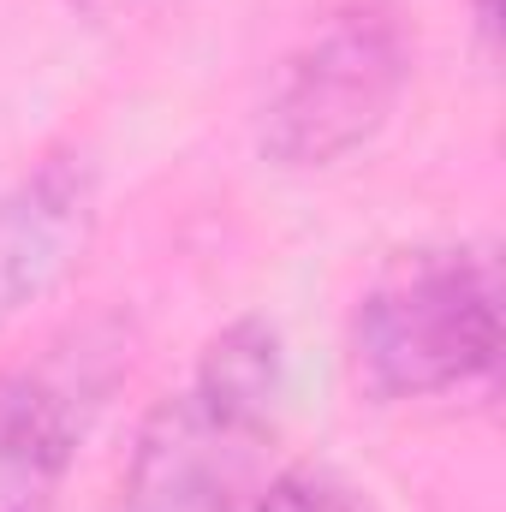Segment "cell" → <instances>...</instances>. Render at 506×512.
<instances>
[{
	"label": "cell",
	"mask_w": 506,
	"mask_h": 512,
	"mask_svg": "<svg viewBox=\"0 0 506 512\" xmlns=\"http://www.w3.org/2000/svg\"><path fill=\"white\" fill-rule=\"evenodd\" d=\"M256 512H376V507L364 501L358 483H346L328 465H286L256 495Z\"/></svg>",
	"instance_id": "8992f818"
},
{
	"label": "cell",
	"mask_w": 506,
	"mask_h": 512,
	"mask_svg": "<svg viewBox=\"0 0 506 512\" xmlns=\"http://www.w3.org/2000/svg\"><path fill=\"white\" fill-rule=\"evenodd\" d=\"M465 6H471V30H477L483 60H495V48H501V0H465Z\"/></svg>",
	"instance_id": "52a82bcc"
},
{
	"label": "cell",
	"mask_w": 506,
	"mask_h": 512,
	"mask_svg": "<svg viewBox=\"0 0 506 512\" xmlns=\"http://www.w3.org/2000/svg\"><path fill=\"white\" fill-rule=\"evenodd\" d=\"M96 227L102 173L78 143L48 149L0 191V334L84 268Z\"/></svg>",
	"instance_id": "5b68a950"
},
{
	"label": "cell",
	"mask_w": 506,
	"mask_h": 512,
	"mask_svg": "<svg viewBox=\"0 0 506 512\" xmlns=\"http://www.w3.org/2000/svg\"><path fill=\"white\" fill-rule=\"evenodd\" d=\"M286 405V340L268 316H233L131 441L114 512H233Z\"/></svg>",
	"instance_id": "6da1fadb"
},
{
	"label": "cell",
	"mask_w": 506,
	"mask_h": 512,
	"mask_svg": "<svg viewBox=\"0 0 506 512\" xmlns=\"http://www.w3.org/2000/svg\"><path fill=\"white\" fill-rule=\"evenodd\" d=\"M126 376L131 334L120 316H90L36 358L0 370V512L54 507Z\"/></svg>",
	"instance_id": "277c9868"
},
{
	"label": "cell",
	"mask_w": 506,
	"mask_h": 512,
	"mask_svg": "<svg viewBox=\"0 0 506 512\" xmlns=\"http://www.w3.org/2000/svg\"><path fill=\"white\" fill-rule=\"evenodd\" d=\"M417 78V24L399 0H340L280 60L256 114L274 173H328L393 126Z\"/></svg>",
	"instance_id": "3957f363"
},
{
	"label": "cell",
	"mask_w": 506,
	"mask_h": 512,
	"mask_svg": "<svg viewBox=\"0 0 506 512\" xmlns=\"http://www.w3.org/2000/svg\"><path fill=\"white\" fill-rule=\"evenodd\" d=\"M352 382L370 405L489 393L501 376V256L489 239L399 251L346 322Z\"/></svg>",
	"instance_id": "7a4b0ae2"
}]
</instances>
